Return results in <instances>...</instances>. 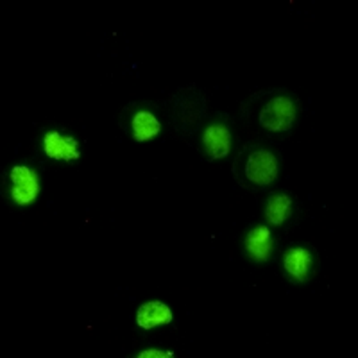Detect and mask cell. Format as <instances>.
Here are the masks:
<instances>
[{"mask_svg": "<svg viewBox=\"0 0 358 358\" xmlns=\"http://www.w3.org/2000/svg\"><path fill=\"white\" fill-rule=\"evenodd\" d=\"M297 117L296 102L287 95H278L267 102V106L260 113V124L268 131L281 133L294 126Z\"/></svg>", "mask_w": 358, "mask_h": 358, "instance_id": "cell-1", "label": "cell"}, {"mask_svg": "<svg viewBox=\"0 0 358 358\" xmlns=\"http://www.w3.org/2000/svg\"><path fill=\"white\" fill-rule=\"evenodd\" d=\"M140 358H172L174 353L172 351H163V350H143L138 355Z\"/></svg>", "mask_w": 358, "mask_h": 358, "instance_id": "cell-11", "label": "cell"}, {"mask_svg": "<svg viewBox=\"0 0 358 358\" xmlns=\"http://www.w3.org/2000/svg\"><path fill=\"white\" fill-rule=\"evenodd\" d=\"M172 310L165 303L151 301L140 306L136 313V324L143 330H152L163 324H171L172 322Z\"/></svg>", "mask_w": 358, "mask_h": 358, "instance_id": "cell-8", "label": "cell"}, {"mask_svg": "<svg viewBox=\"0 0 358 358\" xmlns=\"http://www.w3.org/2000/svg\"><path fill=\"white\" fill-rule=\"evenodd\" d=\"M245 251L255 262H267L273 252V235L265 226H257L245 236Z\"/></svg>", "mask_w": 358, "mask_h": 358, "instance_id": "cell-7", "label": "cell"}, {"mask_svg": "<svg viewBox=\"0 0 358 358\" xmlns=\"http://www.w3.org/2000/svg\"><path fill=\"white\" fill-rule=\"evenodd\" d=\"M131 131H133V138L136 142H147V140L158 136L159 131H162V124L151 111H138L133 117Z\"/></svg>", "mask_w": 358, "mask_h": 358, "instance_id": "cell-9", "label": "cell"}, {"mask_svg": "<svg viewBox=\"0 0 358 358\" xmlns=\"http://www.w3.org/2000/svg\"><path fill=\"white\" fill-rule=\"evenodd\" d=\"M203 151L210 159L226 158L231 151V133L222 122H213L203 133Z\"/></svg>", "mask_w": 358, "mask_h": 358, "instance_id": "cell-5", "label": "cell"}, {"mask_svg": "<svg viewBox=\"0 0 358 358\" xmlns=\"http://www.w3.org/2000/svg\"><path fill=\"white\" fill-rule=\"evenodd\" d=\"M294 201L292 197L287 196V194H274L267 199V204H265V217L271 224H280L285 222L287 219L292 213Z\"/></svg>", "mask_w": 358, "mask_h": 358, "instance_id": "cell-10", "label": "cell"}, {"mask_svg": "<svg viewBox=\"0 0 358 358\" xmlns=\"http://www.w3.org/2000/svg\"><path fill=\"white\" fill-rule=\"evenodd\" d=\"M283 267L285 273L292 281H306L310 276V268H312V255L305 248H292L285 252L283 257Z\"/></svg>", "mask_w": 358, "mask_h": 358, "instance_id": "cell-6", "label": "cell"}, {"mask_svg": "<svg viewBox=\"0 0 358 358\" xmlns=\"http://www.w3.org/2000/svg\"><path fill=\"white\" fill-rule=\"evenodd\" d=\"M43 151L49 158L57 162H76L81 158L79 142L73 136L59 133V131H49L43 136Z\"/></svg>", "mask_w": 358, "mask_h": 358, "instance_id": "cell-4", "label": "cell"}, {"mask_svg": "<svg viewBox=\"0 0 358 358\" xmlns=\"http://www.w3.org/2000/svg\"><path fill=\"white\" fill-rule=\"evenodd\" d=\"M280 172V159L267 149H257L249 152L244 162V176L252 185L264 187L271 185Z\"/></svg>", "mask_w": 358, "mask_h": 358, "instance_id": "cell-2", "label": "cell"}, {"mask_svg": "<svg viewBox=\"0 0 358 358\" xmlns=\"http://www.w3.org/2000/svg\"><path fill=\"white\" fill-rule=\"evenodd\" d=\"M11 178V197L18 206H27L40 196V178L27 165H15L9 172Z\"/></svg>", "mask_w": 358, "mask_h": 358, "instance_id": "cell-3", "label": "cell"}]
</instances>
